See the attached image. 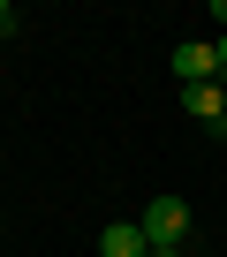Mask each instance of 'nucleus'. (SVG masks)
Returning <instances> with one entry per match:
<instances>
[{
    "instance_id": "nucleus-1",
    "label": "nucleus",
    "mask_w": 227,
    "mask_h": 257,
    "mask_svg": "<svg viewBox=\"0 0 227 257\" xmlns=\"http://www.w3.org/2000/svg\"><path fill=\"white\" fill-rule=\"evenodd\" d=\"M137 227H144L152 249H182V242H189V204H182V197H152Z\"/></svg>"
},
{
    "instance_id": "nucleus-2",
    "label": "nucleus",
    "mask_w": 227,
    "mask_h": 257,
    "mask_svg": "<svg viewBox=\"0 0 227 257\" xmlns=\"http://www.w3.org/2000/svg\"><path fill=\"white\" fill-rule=\"evenodd\" d=\"M174 76L182 83H219V38H182L174 46Z\"/></svg>"
},
{
    "instance_id": "nucleus-3",
    "label": "nucleus",
    "mask_w": 227,
    "mask_h": 257,
    "mask_svg": "<svg viewBox=\"0 0 227 257\" xmlns=\"http://www.w3.org/2000/svg\"><path fill=\"white\" fill-rule=\"evenodd\" d=\"M182 106H189V121L227 128V83H182Z\"/></svg>"
},
{
    "instance_id": "nucleus-4",
    "label": "nucleus",
    "mask_w": 227,
    "mask_h": 257,
    "mask_svg": "<svg viewBox=\"0 0 227 257\" xmlns=\"http://www.w3.org/2000/svg\"><path fill=\"white\" fill-rule=\"evenodd\" d=\"M98 257H152V242L137 219H113V227H98Z\"/></svg>"
},
{
    "instance_id": "nucleus-5",
    "label": "nucleus",
    "mask_w": 227,
    "mask_h": 257,
    "mask_svg": "<svg viewBox=\"0 0 227 257\" xmlns=\"http://www.w3.org/2000/svg\"><path fill=\"white\" fill-rule=\"evenodd\" d=\"M8 31H16V8H8V0H0V38H8Z\"/></svg>"
},
{
    "instance_id": "nucleus-6",
    "label": "nucleus",
    "mask_w": 227,
    "mask_h": 257,
    "mask_svg": "<svg viewBox=\"0 0 227 257\" xmlns=\"http://www.w3.org/2000/svg\"><path fill=\"white\" fill-rule=\"evenodd\" d=\"M219 76H227V31H219Z\"/></svg>"
},
{
    "instance_id": "nucleus-7",
    "label": "nucleus",
    "mask_w": 227,
    "mask_h": 257,
    "mask_svg": "<svg viewBox=\"0 0 227 257\" xmlns=\"http://www.w3.org/2000/svg\"><path fill=\"white\" fill-rule=\"evenodd\" d=\"M152 257H189V249H152Z\"/></svg>"
}]
</instances>
